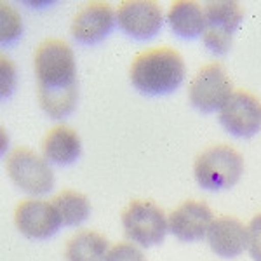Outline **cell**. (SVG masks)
Wrapping results in <instances>:
<instances>
[{
    "mask_svg": "<svg viewBox=\"0 0 261 261\" xmlns=\"http://www.w3.org/2000/svg\"><path fill=\"white\" fill-rule=\"evenodd\" d=\"M39 103L50 119L68 117L77 107V66L73 50L61 39L40 42L33 58Z\"/></svg>",
    "mask_w": 261,
    "mask_h": 261,
    "instance_id": "1",
    "label": "cell"
},
{
    "mask_svg": "<svg viewBox=\"0 0 261 261\" xmlns=\"http://www.w3.org/2000/svg\"><path fill=\"white\" fill-rule=\"evenodd\" d=\"M129 77L133 86L146 96L174 92L187 77L181 54L172 47H151L138 54L130 63Z\"/></svg>",
    "mask_w": 261,
    "mask_h": 261,
    "instance_id": "2",
    "label": "cell"
},
{
    "mask_svg": "<svg viewBox=\"0 0 261 261\" xmlns=\"http://www.w3.org/2000/svg\"><path fill=\"white\" fill-rule=\"evenodd\" d=\"M0 66H2V92H4V96H7L16 81L14 65H12L6 56H2L0 58Z\"/></svg>",
    "mask_w": 261,
    "mask_h": 261,
    "instance_id": "21",
    "label": "cell"
},
{
    "mask_svg": "<svg viewBox=\"0 0 261 261\" xmlns=\"http://www.w3.org/2000/svg\"><path fill=\"white\" fill-rule=\"evenodd\" d=\"M231 92V81L220 63H209L202 66L188 87L192 107L204 113L220 112Z\"/></svg>",
    "mask_w": 261,
    "mask_h": 261,
    "instance_id": "7",
    "label": "cell"
},
{
    "mask_svg": "<svg viewBox=\"0 0 261 261\" xmlns=\"http://www.w3.org/2000/svg\"><path fill=\"white\" fill-rule=\"evenodd\" d=\"M0 11H2V42L7 44V42L16 40L21 35L23 23H21V16L11 4L4 2L0 6Z\"/></svg>",
    "mask_w": 261,
    "mask_h": 261,
    "instance_id": "18",
    "label": "cell"
},
{
    "mask_svg": "<svg viewBox=\"0 0 261 261\" xmlns=\"http://www.w3.org/2000/svg\"><path fill=\"white\" fill-rule=\"evenodd\" d=\"M207 244L220 258H237L247 249V226L231 216L216 218L207 230Z\"/></svg>",
    "mask_w": 261,
    "mask_h": 261,
    "instance_id": "13",
    "label": "cell"
},
{
    "mask_svg": "<svg viewBox=\"0 0 261 261\" xmlns=\"http://www.w3.org/2000/svg\"><path fill=\"white\" fill-rule=\"evenodd\" d=\"M105 261H146V258L141 252V249L134 247L133 244L120 242L110 247Z\"/></svg>",
    "mask_w": 261,
    "mask_h": 261,
    "instance_id": "19",
    "label": "cell"
},
{
    "mask_svg": "<svg viewBox=\"0 0 261 261\" xmlns=\"http://www.w3.org/2000/svg\"><path fill=\"white\" fill-rule=\"evenodd\" d=\"M14 223L19 233L28 239H37V241L53 237L63 225L53 202L40 199L21 200L16 205Z\"/></svg>",
    "mask_w": 261,
    "mask_h": 261,
    "instance_id": "10",
    "label": "cell"
},
{
    "mask_svg": "<svg viewBox=\"0 0 261 261\" xmlns=\"http://www.w3.org/2000/svg\"><path fill=\"white\" fill-rule=\"evenodd\" d=\"M172 32L183 39H195L202 35L205 24L204 7L192 0H178L172 2L167 14Z\"/></svg>",
    "mask_w": 261,
    "mask_h": 261,
    "instance_id": "15",
    "label": "cell"
},
{
    "mask_svg": "<svg viewBox=\"0 0 261 261\" xmlns=\"http://www.w3.org/2000/svg\"><path fill=\"white\" fill-rule=\"evenodd\" d=\"M214 214L205 202L187 200L169 214V230L181 242H195L207 235Z\"/></svg>",
    "mask_w": 261,
    "mask_h": 261,
    "instance_id": "12",
    "label": "cell"
},
{
    "mask_svg": "<svg viewBox=\"0 0 261 261\" xmlns=\"http://www.w3.org/2000/svg\"><path fill=\"white\" fill-rule=\"evenodd\" d=\"M82 143L79 134L68 125H56L45 134L42 153L45 161L56 166H70L81 157Z\"/></svg>",
    "mask_w": 261,
    "mask_h": 261,
    "instance_id": "14",
    "label": "cell"
},
{
    "mask_svg": "<svg viewBox=\"0 0 261 261\" xmlns=\"http://www.w3.org/2000/svg\"><path fill=\"white\" fill-rule=\"evenodd\" d=\"M53 205L56 207L60 214L63 225L66 226H77L89 218L91 204L86 195L73 190H65L53 197Z\"/></svg>",
    "mask_w": 261,
    "mask_h": 261,
    "instance_id": "17",
    "label": "cell"
},
{
    "mask_svg": "<svg viewBox=\"0 0 261 261\" xmlns=\"http://www.w3.org/2000/svg\"><path fill=\"white\" fill-rule=\"evenodd\" d=\"M117 14L108 2H87L70 24L73 39L81 44H98L112 32Z\"/></svg>",
    "mask_w": 261,
    "mask_h": 261,
    "instance_id": "11",
    "label": "cell"
},
{
    "mask_svg": "<svg viewBox=\"0 0 261 261\" xmlns=\"http://www.w3.org/2000/svg\"><path fill=\"white\" fill-rule=\"evenodd\" d=\"M162 21V7L151 0H125L117 7V23L133 39L148 40L155 37Z\"/></svg>",
    "mask_w": 261,
    "mask_h": 261,
    "instance_id": "9",
    "label": "cell"
},
{
    "mask_svg": "<svg viewBox=\"0 0 261 261\" xmlns=\"http://www.w3.org/2000/svg\"><path fill=\"white\" fill-rule=\"evenodd\" d=\"M193 174L204 190L223 192L241 181L244 159L233 146L216 145L204 150L193 164Z\"/></svg>",
    "mask_w": 261,
    "mask_h": 261,
    "instance_id": "3",
    "label": "cell"
},
{
    "mask_svg": "<svg viewBox=\"0 0 261 261\" xmlns=\"http://www.w3.org/2000/svg\"><path fill=\"white\" fill-rule=\"evenodd\" d=\"M125 237L141 247H151L166 239L169 220L157 204L150 200H130L122 213Z\"/></svg>",
    "mask_w": 261,
    "mask_h": 261,
    "instance_id": "5",
    "label": "cell"
},
{
    "mask_svg": "<svg viewBox=\"0 0 261 261\" xmlns=\"http://www.w3.org/2000/svg\"><path fill=\"white\" fill-rule=\"evenodd\" d=\"M205 24L202 40L213 54H226L231 47L235 32L244 18V11L237 2H207L204 6Z\"/></svg>",
    "mask_w": 261,
    "mask_h": 261,
    "instance_id": "6",
    "label": "cell"
},
{
    "mask_svg": "<svg viewBox=\"0 0 261 261\" xmlns=\"http://www.w3.org/2000/svg\"><path fill=\"white\" fill-rule=\"evenodd\" d=\"M108 241L98 231L82 230L66 242V261H105Z\"/></svg>",
    "mask_w": 261,
    "mask_h": 261,
    "instance_id": "16",
    "label": "cell"
},
{
    "mask_svg": "<svg viewBox=\"0 0 261 261\" xmlns=\"http://www.w3.org/2000/svg\"><path fill=\"white\" fill-rule=\"evenodd\" d=\"M247 251L252 261H261V213L247 226Z\"/></svg>",
    "mask_w": 261,
    "mask_h": 261,
    "instance_id": "20",
    "label": "cell"
},
{
    "mask_svg": "<svg viewBox=\"0 0 261 261\" xmlns=\"http://www.w3.org/2000/svg\"><path fill=\"white\" fill-rule=\"evenodd\" d=\"M7 172L12 183L28 195H47L54 187V172L45 161L35 151L18 146L7 155Z\"/></svg>",
    "mask_w": 261,
    "mask_h": 261,
    "instance_id": "4",
    "label": "cell"
},
{
    "mask_svg": "<svg viewBox=\"0 0 261 261\" xmlns=\"http://www.w3.org/2000/svg\"><path fill=\"white\" fill-rule=\"evenodd\" d=\"M220 124L235 138H252L261 129V103L247 91H233L220 110Z\"/></svg>",
    "mask_w": 261,
    "mask_h": 261,
    "instance_id": "8",
    "label": "cell"
}]
</instances>
